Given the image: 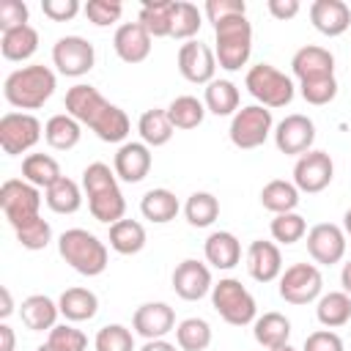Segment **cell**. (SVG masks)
Here are the masks:
<instances>
[{"instance_id": "obj_1", "label": "cell", "mask_w": 351, "mask_h": 351, "mask_svg": "<svg viewBox=\"0 0 351 351\" xmlns=\"http://www.w3.org/2000/svg\"><path fill=\"white\" fill-rule=\"evenodd\" d=\"M63 104H66V112L77 118L82 126L93 129L101 143H123L132 129L129 115L118 104H110L93 85H85V82L71 85L66 90Z\"/></svg>"}, {"instance_id": "obj_2", "label": "cell", "mask_w": 351, "mask_h": 351, "mask_svg": "<svg viewBox=\"0 0 351 351\" xmlns=\"http://www.w3.org/2000/svg\"><path fill=\"white\" fill-rule=\"evenodd\" d=\"M82 189L88 195V211L104 225H115L126 214V200L118 186L115 170L104 162H90L82 170Z\"/></svg>"}, {"instance_id": "obj_3", "label": "cell", "mask_w": 351, "mask_h": 351, "mask_svg": "<svg viewBox=\"0 0 351 351\" xmlns=\"http://www.w3.org/2000/svg\"><path fill=\"white\" fill-rule=\"evenodd\" d=\"M58 77L49 66L44 63H30L22 66L16 71H11L3 82V96L11 107L16 110H38L44 107V101H49V96L55 93Z\"/></svg>"}, {"instance_id": "obj_4", "label": "cell", "mask_w": 351, "mask_h": 351, "mask_svg": "<svg viewBox=\"0 0 351 351\" xmlns=\"http://www.w3.org/2000/svg\"><path fill=\"white\" fill-rule=\"evenodd\" d=\"M58 252L74 271H80L85 277H99L107 269V258H110L107 244L85 228L63 230L58 239Z\"/></svg>"}, {"instance_id": "obj_5", "label": "cell", "mask_w": 351, "mask_h": 351, "mask_svg": "<svg viewBox=\"0 0 351 351\" xmlns=\"http://www.w3.org/2000/svg\"><path fill=\"white\" fill-rule=\"evenodd\" d=\"M214 55L225 71H239L252 55V25L244 16H230L214 25Z\"/></svg>"}, {"instance_id": "obj_6", "label": "cell", "mask_w": 351, "mask_h": 351, "mask_svg": "<svg viewBox=\"0 0 351 351\" xmlns=\"http://www.w3.org/2000/svg\"><path fill=\"white\" fill-rule=\"evenodd\" d=\"M244 88L261 107H269V110L288 107L296 93L293 80L280 69H274L271 63H255L244 77Z\"/></svg>"}, {"instance_id": "obj_7", "label": "cell", "mask_w": 351, "mask_h": 351, "mask_svg": "<svg viewBox=\"0 0 351 351\" xmlns=\"http://www.w3.org/2000/svg\"><path fill=\"white\" fill-rule=\"evenodd\" d=\"M211 307L230 326H247V324H255V318H258L255 296L236 277H222L219 282H214V288H211Z\"/></svg>"}, {"instance_id": "obj_8", "label": "cell", "mask_w": 351, "mask_h": 351, "mask_svg": "<svg viewBox=\"0 0 351 351\" xmlns=\"http://www.w3.org/2000/svg\"><path fill=\"white\" fill-rule=\"evenodd\" d=\"M269 134H274V118H271V110L261 107V104L241 107L233 115L230 129H228L230 143L241 151H252V148L263 145L269 140Z\"/></svg>"}, {"instance_id": "obj_9", "label": "cell", "mask_w": 351, "mask_h": 351, "mask_svg": "<svg viewBox=\"0 0 351 351\" xmlns=\"http://www.w3.org/2000/svg\"><path fill=\"white\" fill-rule=\"evenodd\" d=\"M0 208L8 219V225L16 230L27 225L30 219L41 217V189L27 184L25 178H8L0 186Z\"/></svg>"}, {"instance_id": "obj_10", "label": "cell", "mask_w": 351, "mask_h": 351, "mask_svg": "<svg viewBox=\"0 0 351 351\" xmlns=\"http://www.w3.org/2000/svg\"><path fill=\"white\" fill-rule=\"evenodd\" d=\"M324 277L315 263H293L280 274V296L288 304H310L321 299Z\"/></svg>"}, {"instance_id": "obj_11", "label": "cell", "mask_w": 351, "mask_h": 351, "mask_svg": "<svg viewBox=\"0 0 351 351\" xmlns=\"http://www.w3.org/2000/svg\"><path fill=\"white\" fill-rule=\"evenodd\" d=\"M41 121L30 112H5L0 118V148L8 156H19L30 151L41 140Z\"/></svg>"}, {"instance_id": "obj_12", "label": "cell", "mask_w": 351, "mask_h": 351, "mask_svg": "<svg viewBox=\"0 0 351 351\" xmlns=\"http://www.w3.org/2000/svg\"><path fill=\"white\" fill-rule=\"evenodd\" d=\"M52 63L63 77H82L96 63V49L82 36H63L52 47Z\"/></svg>"}, {"instance_id": "obj_13", "label": "cell", "mask_w": 351, "mask_h": 351, "mask_svg": "<svg viewBox=\"0 0 351 351\" xmlns=\"http://www.w3.org/2000/svg\"><path fill=\"white\" fill-rule=\"evenodd\" d=\"M335 178V162L326 151H307L296 159L293 165V184L299 192H307V195H315V192H324Z\"/></svg>"}, {"instance_id": "obj_14", "label": "cell", "mask_w": 351, "mask_h": 351, "mask_svg": "<svg viewBox=\"0 0 351 351\" xmlns=\"http://www.w3.org/2000/svg\"><path fill=\"white\" fill-rule=\"evenodd\" d=\"M313 143H315V123L302 112H291L274 126V145L285 156H302L313 151Z\"/></svg>"}, {"instance_id": "obj_15", "label": "cell", "mask_w": 351, "mask_h": 351, "mask_svg": "<svg viewBox=\"0 0 351 351\" xmlns=\"http://www.w3.org/2000/svg\"><path fill=\"white\" fill-rule=\"evenodd\" d=\"M178 71L186 82H195V85H208L214 80V71H217V55L208 44L192 38V41H184L178 47Z\"/></svg>"}, {"instance_id": "obj_16", "label": "cell", "mask_w": 351, "mask_h": 351, "mask_svg": "<svg viewBox=\"0 0 351 351\" xmlns=\"http://www.w3.org/2000/svg\"><path fill=\"white\" fill-rule=\"evenodd\" d=\"M307 252L315 263L332 266L346 255V230L332 222H318L307 230Z\"/></svg>"}, {"instance_id": "obj_17", "label": "cell", "mask_w": 351, "mask_h": 351, "mask_svg": "<svg viewBox=\"0 0 351 351\" xmlns=\"http://www.w3.org/2000/svg\"><path fill=\"white\" fill-rule=\"evenodd\" d=\"M214 282H211V269L203 261L186 258L173 269V291L186 299V302H197L206 293H211Z\"/></svg>"}, {"instance_id": "obj_18", "label": "cell", "mask_w": 351, "mask_h": 351, "mask_svg": "<svg viewBox=\"0 0 351 351\" xmlns=\"http://www.w3.org/2000/svg\"><path fill=\"white\" fill-rule=\"evenodd\" d=\"M132 329L145 340H162L176 329V310L167 302H145L134 310Z\"/></svg>"}, {"instance_id": "obj_19", "label": "cell", "mask_w": 351, "mask_h": 351, "mask_svg": "<svg viewBox=\"0 0 351 351\" xmlns=\"http://www.w3.org/2000/svg\"><path fill=\"white\" fill-rule=\"evenodd\" d=\"M291 71L299 82L307 80H321V77H335V55L326 47L307 44L293 52L291 58Z\"/></svg>"}, {"instance_id": "obj_20", "label": "cell", "mask_w": 351, "mask_h": 351, "mask_svg": "<svg viewBox=\"0 0 351 351\" xmlns=\"http://www.w3.org/2000/svg\"><path fill=\"white\" fill-rule=\"evenodd\" d=\"M151 148L140 140V143H123L118 151H115V159H112V170H115V176L121 178V181H126V184H137V181H143L145 176H148V170H151Z\"/></svg>"}, {"instance_id": "obj_21", "label": "cell", "mask_w": 351, "mask_h": 351, "mask_svg": "<svg viewBox=\"0 0 351 351\" xmlns=\"http://www.w3.org/2000/svg\"><path fill=\"white\" fill-rule=\"evenodd\" d=\"M247 271L258 282L280 280V274H282V252H280V247L274 241L255 239L250 244V250H247Z\"/></svg>"}, {"instance_id": "obj_22", "label": "cell", "mask_w": 351, "mask_h": 351, "mask_svg": "<svg viewBox=\"0 0 351 351\" xmlns=\"http://www.w3.org/2000/svg\"><path fill=\"white\" fill-rule=\"evenodd\" d=\"M112 49L123 63H143L151 55V36L140 22H123L112 36Z\"/></svg>"}, {"instance_id": "obj_23", "label": "cell", "mask_w": 351, "mask_h": 351, "mask_svg": "<svg viewBox=\"0 0 351 351\" xmlns=\"http://www.w3.org/2000/svg\"><path fill=\"white\" fill-rule=\"evenodd\" d=\"M310 22L318 33L335 38L351 27V8L343 0H315L310 5Z\"/></svg>"}, {"instance_id": "obj_24", "label": "cell", "mask_w": 351, "mask_h": 351, "mask_svg": "<svg viewBox=\"0 0 351 351\" xmlns=\"http://www.w3.org/2000/svg\"><path fill=\"white\" fill-rule=\"evenodd\" d=\"M203 255L214 269L228 271L241 261V244L230 230H214L203 244Z\"/></svg>"}, {"instance_id": "obj_25", "label": "cell", "mask_w": 351, "mask_h": 351, "mask_svg": "<svg viewBox=\"0 0 351 351\" xmlns=\"http://www.w3.org/2000/svg\"><path fill=\"white\" fill-rule=\"evenodd\" d=\"M58 315H60L58 302H52V299L44 296V293L27 296V299L22 302V307H19V318H22V324H25L30 332H44V329L49 332L52 326H58V324H55Z\"/></svg>"}, {"instance_id": "obj_26", "label": "cell", "mask_w": 351, "mask_h": 351, "mask_svg": "<svg viewBox=\"0 0 351 351\" xmlns=\"http://www.w3.org/2000/svg\"><path fill=\"white\" fill-rule=\"evenodd\" d=\"M58 307H60V315L71 324H80V321H90L96 313H99V296L90 291V288H66L58 299Z\"/></svg>"}, {"instance_id": "obj_27", "label": "cell", "mask_w": 351, "mask_h": 351, "mask_svg": "<svg viewBox=\"0 0 351 351\" xmlns=\"http://www.w3.org/2000/svg\"><path fill=\"white\" fill-rule=\"evenodd\" d=\"M252 337L258 346H263L266 351L269 348H280V346H288L291 340V321L282 315V313H263L255 318L252 324Z\"/></svg>"}, {"instance_id": "obj_28", "label": "cell", "mask_w": 351, "mask_h": 351, "mask_svg": "<svg viewBox=\"0 0 351 351\" xmlns=\"http://www.w3.org/2000/svg\"><path fill=\"white\" fill-rule=\"evenodd\" d=\"M178 211H181L178 197H176L170 189H165V186L148 189V192L143 195V200H140V214H143L148 222H154V225H165V222L176 219Z\"/></svg>"}, {"instance_id": "obj_29", "label": "cell", "mask_w": 351, "mask_h": 351, "mask_svg": "<svg viewBox=\"0 0 351 351\" xmlns=\"http://www.w3.org/2000/svg\"><path fill=\"white\" fill-rule=\"evenodd\" d=\"M82 137V123L69 112H58L44 123V140L55 151H71Z\"/></svg>"}, {"instance_id": "obj_30", "label": "cell", "mask_w": 351, "mask_h": 351, "mask_svg": "<svg viewBox=\"0 0 351 351\" xmlns=\"http://www.w3.org/2000/svg\"><path fill=\"white\" fill-rule=\"evenodd\" d=\"M36 49H38V30L33 25H22V27L5 30L0 36V52L5 60L22 63V60L33 58Z\"/></svg>"}, {"instance_id": "obj_31", "label": "cell", "mask_w": 351, "mask_h": 351, "mask_svg": "<svg viewBox=\"0 0 351 351\" xmlns=\"http://www.w3.org/2000/svg\"><path fill=\"white\" fill-rule=\"evenodd\" d=\"M22 178L47 192L55 181L63 178V173H60V165H58L55 156H49V154H27L22 159Z\"/></svg>"}, {"instance_id": "obj_32", "label": "cell", "mask_w": 351, "mask_h": 351, "mask_svg": "<svg viewBox=\"0 0 351 351\" xmlns=\"http://www.w3.org/2000/svg\"><path fill=\"white\" fill-rule=\"evenodd\" d=\"M173 11H176V0L145 3L137 14V22L148 30L151 38H167L173 33Z\"/></svg>"}, {"instance_id": "obj_33", "label": "cell", "mask_w": 351, "mask_h": 351, "mask_svg": "<svg viewBox=\"0 0 351 351\" xmlns=\"http://www.w3.org/2000/svg\"><path fill=\"white\" fill-rule=\"evenodd\" d=\"M137 132H140V140H143L148 148H159V145H167V143H170L176 126L170 123L167 110L154 107V110H145V112L140 115Z\"/></svg>"}, {"instance_id": "obj_34", "label": "cell", "mask_w": 351, "mask_h": 351, "mask_svg": "<svg viewBox=\"0 0 351 351\" xmlns=\"http://www.w3.org/2000/svg\"><path fill=\"white\" fill-rule=\"evenodd\" d=\"M315 318L321 326L326 329H337V326H346L351 321V296L346 291H329L318 299V307H315Z\"/></svg>"}, {"instance_id": "obj_35", "label": "cell", "mask_w": 351, "mask_h": 351, "mask_svg": "<svg viewBox=\"0 0 351 351\" xmlns=\"http://www.w3.org/2000/svg\"><path fill=\"white\" fill-rule=\"evenodd\" d=\"M261 206L271 214H288V211H296L299 206V189L293 181H285V178H274L269 181L263 189H261Z\"/></svg>"}, {"instance_id": "obj_36", "label": "cell", "mask_w": 351, "mask_h": 351, "mask_svg": "<svg viewBox=\"0 0 351 351\" xmlns=\"http://www.w3.org/2000/svg\"><path fill=\"white\" fill-rule=\"evenodd\" d=\"M110 247L118 255H137L145 247V228L137 219H118L110 225Z\"/></svg>"}, {"instance_id": "obj_37", "label": "cell", "mask_w": 351, "mask_h": 351, "mask_svg": "<svg viewBox=\"0 0 351 351\" xmlns=\"http://www.w3.org/2000/svg\"><path fill=\"white\" fill-rule=\"evenodd\" d=\"M203 104L214 115H236L239 112V88L230 80H211L206 85Z\"/></svg>"}, {"instance_id": "obj_38", "label": "cell", "mask_w": 351, "mask_h": 351, "mask_svg": "<svg viewBox=\"0 0 351 351\" xmlns=\"http://www.w3.org/2000/svg\"><path fill=\"white\" fill-rule=\"evenodd\" d=\"M206 104L197 99V96H176L170 104H167V118H170V123L176 126V129H197L200 123H203V118H206Z\"/></svg>"}, {"instance_id": "obj_39", "label": "cell", "mask_w": 351, "mask_h": 351, "mask_svg": "<svg viewBox=\"0 0 351 351\" xmlns=\"http://www.w3.org/2000/svg\"><path fill=\"white\" fill-rule=\"evenodd\" d=\"M44 200H47V206L55 214H77L80 206H82V189H80L77 181H71V178L63 176L60 181H55L44 192Z\"/></svg>"}, {"instance_id": "obj_40", "label": "cell", "mask_w": 351, "mask_h": 351, "mask_svg": "<svg viewBox=\"0 0 351 351\" xmlns=\"http://www.w3.org/2000/svg\"><path fill=\"white\" fill-rule=\"evenodd\" d=\"M184 217L192 228H208L219 217V200L211 192H192L184 203Z\"/></svg>"}, {"instance_id": "obj_41", "label": "cell", "mask_w": 351, "mask_h": 351, "mask_svg": "<svg viewBox=\"0 0 351 351\" xmlns=\"http://www.w3.org/2000/svg\"><path fill=\"white\" fill-rule=\"evenodd\" d=\"M176 343L181 351H206L211 346V326L203 318H184L176 326Z\"/></svg>"}, {"instance_id": "obj_42", "label": "cell", "mask_w": 351, "mask_h": 351, "mask_svg": "<svg viewBox=\"0 0 351 351\" xmlns=\"http://www.w3.org/2000/svg\"><path fill=\"white\" fill-rule=\"evenodd\" d=\"M203 25V14L195 3H186V0H176V11H173V38H181V41H192V36H197Z\"/></svg>"}, {"instance_id": "obj_43", "label": "cell", "mask_w": 351, "mask_h": 351, "mask_svg": "<svg viewBox=\"0 0 351 351\" xmlns=\"http://www.w3.org/2000/svg\"><path fill=\"white\" fill-rule=\"evenodd\" d=\"M269 230H271V239H274L277 244H296V241H302V236L307 233V222H304V217L296 214V211L274 214Z\"/></svg>"}, {"instance_id": "obj_44", "label": "cell", "mask_w": 351, "mask_h": 351, "mask_svg": "<svg viewBox=\"0 0 351 351\" xmlns=\"http://www.w3.org/2000/svg\"><path fill=\"white\" fill-rule=\"evenodd\" d=\"M93 348L96 351H134L132 329H126L123 324H107L96 332Z\"/></svg>"}, {"instance_id": "obj_45", "label": "cell", "mask_w": 351, "mask_h": 351, "mask_svg": "<svg viewBox=\"0 0 351 351\" xmlns=\"http://www.w3.org/2000/svg\"><path fill=\"white\" fill-rule=\"evenodd\" d=\"M14 233H16V241H19L25 250H33V252L44 250V247L52 241V228H49V222H47V219H41V217L30 219L27 225L16 228Z\"/></svg>"}, {"instance_id": "obj_46", "label": "cell", "mask_w": 351, "mask_h": 351, "mask_svg": "<svg viewBox=\"0 0 351 351\" xmlns=\"http://www.w3.org/2000/svg\"><path fill=\"white\" fill-rule=\"evenodd\" d=\"M299 93L307 104L313 107H324L337 96V80L335 77H321V80H307L299 82Z\"/></svg>"}, {"instance_id": "obj_47", "label": "cell", "mask_w": 351, "mask_h": 351, "mask_svg": "<svg viewBox=\"0 0 351 351\" xmlns=\"http://www.w3.org/2000/svg\"><path fill=\"white\" fill-rule=\"evenodd\" d=\"M47 343L55 348V351H85L88 348V337L71 326V324H58L49 329L47 335Z\"/></svg>"}, {"instance_id": "obj_48", "label": "cell", "mask_w": 351, "mask_h": 351, "mask_svg": "<svg viewBox=\"0 0 351 351\" xmlns=\"http://www.w3.org/2000/svg\"><path fill=\"white\" fill-rule=\"evenodd\" d=\"M82 11H85V16H88L96 27H107V25H112V22L121 19L123 5H121L118 0H88Z\"/></svg>"}, {"instance_id": "obj_49", "label": "cell", "mask_w": 351, "mask_h": 351, "mask_svg": "<svg viewBox=\"0 0 351 351\" xmlns=\"http://www.w3.org/2000/svg\"><path fill=\"white\" fill-rule=\"evenodd\" d=\"M203 14L208 16L211 25H217V22L230 19V16H244L247 14V3L244 0H208Z\"/></svg>"}, {"instance_id": "obj_50", "label": "cell", "mask_w": 351, "mask_h": 351, "mask_svg": "<svg viewBox=\"0 0 351 351\" xmlns=\"http://www.w3.org/2000/svg\"><path fill=\"white\" fill-rule=\"evenodd\" d=\"M27 5L22 0H0V30H14V27H22L27 25Z\"/></svg>"}, {"instance_id": "obj_51", "label": "cell", "mask_w": 351, "mask_h": 351, "mask_svg": "<svg viewBox=\"0 0 351 351\" xmlns=\"http://www.w3.org/2000/svg\"><path fill=\"white\" fill-rule=\"evenodd\" d=\"M302 351H343V340L332 329H315V332H310L304 337V348Z\"/></svg>"}, {"instance_id": "obj_52", "label": "cell", "mask_w": 351, "mask_h": 351, "mask_svg": "<svg viewBox=\"0 0 351 351\" xmlns=\"http://www.w3.org/2000/svg\"><path fill=\"white\" fill-rule=\"evenodd\" d=\"M41 11L52 22H69L80 14V3L77 0H41Z\"/></svg>"}, {"instance_id": "obj_53", "label": "cell", "mask_w": 351, "mask_h": 351, "mask_svg": "<svg viewBox=\"0 0 351 351\" xmlns=\"http://www.w3.org/2000/svg\"><path fill=\"white\" fill-rule=\"evenodd\" d=\"M266 8H269V14H271L274 19L288 22V19H293V16L299 14L302 5H299V0H269Z\"/></svg>"}, {"instance_id": "obj_54", "label": "cell", "mask_w": 351, "mask_h": 351, "mask_svg": "<svg viewBox=\"0 0 351 351\" xmlns=\"http://www.w3.org/2000/svg\"><path fill=\"white\" fill-rule=\"evenodd\" d=\"M14 346H16L14 329L8 324H0V351H14Z\"/></svg>"}, {"instance_id": "obj_55", "label": "cell", "mask_w": 351, "mask_h": 351, "mask_svg": "<svg viewBox=\"0 0 351 351\" xmlns=\"http://www.w3.org/2000/svg\"><path fill=\"white\" fill-rule=\"evenodd\" d=\"M140 351H178V348L162 337V340H145V346Z\"/></svg>"}, {"instance_id": "obj_56", "label": "cell", "mask_w": 351, "mask_h": 351, "mask_svg": "<svg viewBox=\"0 0 351 351\" xmlns=\"http://www.w3.org/2000/svg\"><path fill=\"white\" fill-rule=\"evenodd\" d=\"M0 296H3V304H0V318H8L14 313V302H11V291L3 285L0 288Z\"/></svg>"}, {"instance_id": "obj_57", "label": "cell", "mask_w": 351, "mask_h": 351, "mask_svg": "<svg viewBox=\"0 0 351 351\" xmlns=\"http://www.w3.org/2000/svg\"><path fill=\"white\" fill-rule=\"evenodd\" d=\"M340 285H343V291L351 296V261H348V263H343V271H340Z\"/></svg>"}, {"instance_id": "obj_58", "label": "cell", "mask_w": 351, "mask_h": 351, "mask_svg": "<svg viewBox=\"0 0 351 351\" xmlns=\"http://www.w3.org/2000/svg\"><path fill=\"white\" fill-rule=\"evenodd\" d=\"M343 230H346V233L351 236V208H348V211L343 214Z\"/></svg>"}, {"instance_id": "obj_59", "label": "cell", "mask_w": 351, "mask_h": 351, "mask_svg": "<svg viewBox=\"0 0 351 351\" xmlns=\"http://www.w3.org/2000/svg\"><path fill=\"white\" fill-rule=\"evenodd\" d=\"M269 351H296V348H291V343H288V346H280V348H269Z\"/></svg>"}, {"instance_id": "obj_60", "label": "cell", "mask_w": 351, "mask_h": 351, "mask_svg": "<svg viewBox=\"0 0 351 351\" xmlns=\"http://www.w3.org/2000/svg\"><path fill=\"white\" fill-rule=\"evenodd\" d=\"M36 351H55V348H52V346H49V343H44V346H38V348H36Z\"/></svg>"}]
</instances>
